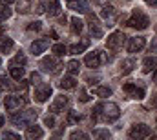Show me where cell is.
I'll return each instance as SVG.
<instances>
[{
  "label": "cell",
  "instance_id": "6da1fadb",
  "mask_svg": "<svg viewBox=\"0 0 157 140\" xmlns=\"http://www.w3.org/2000/svg\"><path fill=\"white\" fill-rule=\"evenodd\" d=\"M148 24H150V18H148L143 11H139V9H135V11L132 13L130 20H128V26H130V28H135V29H146Z\"/></svg>",
  "mask_w": 157,
  "mask_h": 140
},
{
  "label": "cell",
  "instance_id": "7a4b0ae2",
  "mask_svg": "<svg viewBox=\"0 0 157 140\" xmlns=\"http://www.w3.org/2000/svg\"><path fill=\"white\" fill-rule=\"evenodd\" d=\"M37 115H39V113H37L35 109H28V111H22L20 115H13V116H11V122H13L15 126H29V124L35 122Z\"/></svg>",
  "mask_w": 157,
  "mask_h": 140
},
{
  "label": "cell",
  "instance_id": "3957f363",
  "mask_svg": "<svg viewBox=\"0 0 157 140\" xmlns=\"http://www.w3.org/2000/svg\"><path fill=\"white\" fill-rule=\"evenodd\" d=\"M150 135H152V129H150L148 126H144V124L133 126V127L130 129V137H132V138H146V137H150Z\"/></svg>",
  "mask_w": 157,
  "mask_h": 140
},
{
  "label": "cell",
  "instance_id": "277c9868",
  "mask_svg": "<svg viewBox=\"0 0 157 140\" xmlns=\"http://www.w3.org/2000/svg\"><path fill=\"white\" fill-rule=\"evenodd\" d=\"M122 42H124V35H122L121 31H115V33H112V35L108 36L106 46H108V49L115 51V49H119V47L122 46Z\"/></svg>",
  "mask_w": 157,
  "mask_h": 140
},
{
  "label": "cell",
  "instance_id": "5b68a950",
  "mask_svg": "<svg viewBox=\"0 0 157 140\" xmlns=\"http://www.w3.org/2000/svg\"><path fill=\"white\" fill-rule=\"evenodd\" d=\"M104 111H102V115H104V118L106 120H117L119 116H121V111H119V105L113 104V102H110V104H104Z\"/></svg>",
  "mask_w": 157,
  "mask_h": 140
},
{
  "label": "cell",
  "instance_id": "8992f818",
  "mask_svg": "<svg viewBox=\"0 0 157 140\" xmlns=\"http://www.w3.org/2000/svg\"><path fill=\"white\" fill-rule=\"evenodd\" d=\"M42 68L48 71V73H59L60 71V62L55 58V57H46L44 60H42Z\"/></svg>",
  "mask_w": 157,
  "mask_h": 140
},
{
  "label": "cell",
  "instance_id": "52a82bcc",
  "mask_svg": "<svg viewBox=\"0 0 157 140\" xmlns=\"http://www.w3.org/2000/svg\"><path fill=\"white\" fill-rule=\"evenodd\" d=\"M102 60H104V58H102V53H101V51L88 53V55H86V58H84V62H86V66H88V68H99Z\"/></svg>",
  "mask_w": 157,
  "mask_h": 140
},
{
  "label": "cell",
  "instance_id": "ba28073f",
  "mask_svg": "<svg viewBox=\"0 0 157 140\" xmlns=\"http://www.w3.org/2000/svg\"><path fill=\"white\" fill-rule=\"evenodd\" d=\"M49 95H51V86H48V84H42V86L39 84V87L35 89V100L37 102H46Z\"/></svg>",
  "mask_w": 157,
  "mask_h": 140
},
{
  "label": "cell",
  "instance_id": "9c48e42d",
  "mask_svg": "<svg viewBox=\"0 0 157 140\" xmlns=\"http://www.w3.org/2000/svg\"><path fill=\"white\" fill-rule=\"evenodd\" d=\"M144 46H146V40H144L143 36H135V38H130L126 49H128L130 53H137V51H141Z\"/></svg>",
  "mask_w": 157,
  "mask_h": 140
},
{
  "label": "cell",
  "instance_id": "30bf717a",
  "mask_svg": "<svg viewBox=\"0 0 157 140\" xmlns=\"http://www.w3.org/2000/svg\"><path fill=\"white\" fill-rule=\"evenodd\" d=\"M24 105V100L20 97H7L6 98V109L7 111H15V109H20Z\"/></svg>",
  "mask_w": 157,
  "mask_h": 140
},
{
  "label": "cell",
  "instance_id": "8fae6325",
  "mask_svg": "<svg viewBox=\"0 0 157 140\" xmlns=\"http://www.w3.org/2000/svg\"><path fill=\"white\" fill-rule=\"evenodd\" d=\"M124 91L132 97V98H143L144 97V89L133 86V84H124Z\"/></svg>",
  "mask_w": 157,
  "mask_h": 140
},
{
  "label": "cell",
  "instance_id": "7c38bea8",
  "mask_svg": "<svg viewBox=\"0 0 157 140\" xmlns=\"http://www.w3.org/2000/svg\"><path fill=\"white\" fill-rule=\"evenodd\" d=\"M48 46H49V42H48L46 38L35 40V42L31 44V53H33V55H40V53H44V51L48 49Z\"/></svg>",
  "mask_w": 157,
  "mask_h": 140
},
{
  "label": "cell",
  "instance_id": "4fadbf2b",
  "mask_svg": "<svg viewBox=\"0 0 157 140\" xmlns=\"http://www.w3.org/2000/svg\"><path fill=\"white\" fill-rule=\"evenodd\" d=\"M66 104H68V97H57L55 102H53L51 107H49V111H53V113H60V111L66 107Z\"/></svg>",
  "mask_w": 157,
  "mask_h": 140
},
{
  "label": "cell",
  "instance_id": "5bb4252c",
  "mask_svg": "<svg viewBox=\"0 0 157 140\" xmlns=\"http://www.w3.org/2000/svg\"><path fill=\"white\" fill-rule=\"evenodd\" d=\"M90 29H91V35L95 36V38H101L102 36V29L99 28V20L93 15H90Z\"/></svg>",
  "mask_w": 157,
  "mask_h": 140
},
{
  "label": "cell",
  "instance_id": "9a60e30c",
  "mask_svg": "<svg viewBox=\"0 0 157 140\" xmlns=\"http://www.w3.org/2000/svg\"><path fill=\"white\" fill-rule=\"evenodd\" d=\"M46 11H48V15H51V17L59 15V13H60V2H59V0H48Z\"/></svg>",
  "mask_w": 157,
  "mask_h": 140
},
{
  "label": "cell",
  "instance_id": "2e32d148",
  "mask_svg": "<svg viewBox=\"0 0 157 140\" xmlns=\"http://www.w3.org/2000/svg\"><path fill=\"white\" fill-rule=\"evenodd\" d=\"M42 135H44V131L40 129L39 126H31V124L28 126V131H26V137H28L29 140H33V138H40Z\"/></svg>",
  "mask_w": 157,
  "mask_h": 140
},
{
  "label": "cell",
  "instance_id": "e0dca14e",
  "mask_svg": "<svg viewBox=\"0 0 157 140\" xmlns=\"http://www.w3.org/2000/svg\"><path fill=\"white\" fill-rule=\"evenodd\" d=\"M88 46H90V40H88V38H84V40H80V44H73V46L70 47V53H71V55L82 53V51H84Z\"/></svg>",
  "mask_w": 157,
  "mask_h": 140
},
{
  "label": "cell",
  "instance_id": "ac0fdd59",
  "mask_svg": "<svg viewBox=\"0 0 157 140\" xmlns=\"http://www.w3.org/2000/svg\"><path fill=\"white\" fill-rule=\"evenodd\" d=\"M70 9H73V11H78V13H88L90 6H88V2L77 0V2H71V4H70Z\"/></svg>",
  "mask_w": 157,
  "mask_h": 140
},
{
  "label": "cell",
  "instance_id": "d6986e66",
  "mask_svg": "<svg viewBox=\"0 0 157 140\" xmlns=\"http://www.w3.org/2000/svg\"><path fill=\"white\" fill-rule=\"evenodd\" d=\"M62 89H73L75 86H77V80L75 78H71V76H66V78H62L60 80V84H59Z\"/></svg>",
  "mask_w": 157,
  "mask_h": 140
},
{
  "label": "cell",
  "instance_id": "ffe728a7",
  "mask_svg": "<svg viewBox=\"0 0 157 140\" xmlns=\"http://www.w3.org/2000/svg\"><path fill=\"white\" fill-rule=\"evenodd\" d=\"M11 49H13V40L7 38V36L0 38V51H2V53H7V51H11Z\"/></svg>",
  "mask_w": 157,
  "mask_h": 140
},
{
  "label": "cell",
  "instance_id": "44dd1931",
  "mask_svg": "<svg viewBox=\"0 0 157 140\" xmlns=\"http://www.w3.org/2000/svg\"><path fill=\"white\" fill-rule=\"evenodd\" d=\"M9 73H11V76H13L15 80H20V78L24 76V68H18V66L11 64V68H9Z\"/></svg>",
  "mask_w": 157,
  "mask_h": 140
},
{
  "label": "cell",
  "instance_id": "7402d4cb",
  "mask_svg": "<svg viewBox=\"0 0 157 140\" xmlns=\"http://www.w3.org/2000/svg\"><path fill=\"white\" fill-rule=\"evenodd\" d=\"M155 68H157V57H148V58H144V73L155 69Z\"/></svg>",
  "mask_w": 157,
  "mask_h": 140
},
{
  "label": "cell",
  "instance_id": "603a6c76",
  "mask_svg": "<svg viewBox=\"0 0 157 140\" xmlns=\"http://www.w3.org/2000/svg\"><path fill=\"white\" fill-rule=\"evenodd\" d=\"M71 31L77 33V35L82 31V20H80L78 17H73V18H71Z\"/></svg>",
  "mask_w": 157,
  "mask_h": 140
},
{
  "label": "cell",
  "instance_id": "cb8c5ba5",
  "mask_svg": "<svg viewBox=\"0 0 157 140\" xmlns=\"http://www.w3.org/2000/svg\"><path fill=\"white\" fill-rule=\"evenodd\" d=\"M113 15H115V9L112 7V6H106V7H102V11H101V17L102 18H113Z\"/></svg>",
  "mask_w": 157,
  "mask_h": 140
},
{
  "label": "cell",
  "instance_id": "d4e9b609",
  "mask_svg": "<svg viewBox=\"0 0 157 140\" xmlns=\"http://www.w3.org/2000/svg\"><path fill=\"white\" fill-rule=\"evenodd\" d=\"M78 68H80V64H78L77 60H70V62H68V66H66L68 73H71V75H77V73H78Z\"/></svg>",
  "mask_w": 157,
  "mask_h": 140
},
{
  "label": "cell",
  "instance_id": "484cf974",
  "mask_svg": "<svg viewBox=\"0 0 157 140\" xmlns=\"http://www.w3.org/2000/svg\"><path fill=\"white\" fill-rule=\"evenodd\" d=\"M29 6H31V2H29V0H20V2H18V9H17V11H18V13H28V11H29Z\"/></svg>",
  "mask_w": 157,
  "mask_h": 140
},
{
  "label": "cell",
  "instance_id": "4316f807",
  "mask_svg": "<svg viewBox=\"0 0 157 140\" xmlns=\"http://www.w3.org/2000/svg\"><path fill=\"white\" fill-rule=\"evenodd\" d=\"M133 66H135V62L130 58V60H124V62H122V68H121V69H122V73L126 75V73H130V71L133 69Z\"/></svg>",
  "mask_w": 157,
  "mask_h": 140
},
{
  "label": "cell",
  "instance_id": "83f0119b",
  "mask_svg": "<svg viewBox=\"0 0 157 140\" xmlns=\"http://www.w3.org/2000/svg\"><path fill=\"white\" fill-rule=\"evenodd\" d=\"M11 17V9L7 6H0V20H6Z\"/></svg>",
  "mask_w": 157,
  "mask_h": 140
},
{
  "label": "cell",
  "instance_id": "f1b7e54d",
  "mask_svg": "<svg viewBox=\"0 0 157 140\" xmlns=\"http://www.w3.org/2000/svg\"><path fill=\"white\" fill-rule=\"evenodd\" d=\"M95 95H99V97H110L112 95V89L110 87H97L95 89Z\"/></svg>",
  "mask_w": 157,
  "mask_h": 140
},
{
  "label": "cell",
  "instance_id": "f546056e",
  "mask_svg": "<svg viewBox=\"0 0 157 140\" xmlns=\"http://www.w3.org/2000/svg\"><path fill=\"white\" fill-rule=\"evenodd\" d=\"M53 53H55V55H64V53H66V47H64L62 44H55V46H53Z\"/></svg>",
  "mask_w": 157,
  "mask_h": 140
},
{
  "label": "cell",
  "instance_id": "4dcf8cb0",
  "mask_svg": "<svg viewBox=\"0 0 157 140\" xmlns=\"http://www.w3.org/2000/svg\"><path fill=\"white\" fill-rule=\"evenodd\" d=\"M11 64H20V66H24V64H26V57H24L22 53H18V55L15 57V60H13Z\"/></svg>",
  "mask_w": 157,
  "mask_h": 140
},
{
  "label": "cell",
  "instance_id": "1f68e13d",
  "mask_svg": "<svg viewBox=\"0 0 157 140\" xmlns=\"http://www.w3.org/2000/svg\"><path fill=\"white\" fill-rule=\"evenodd\" d=\"M0 87H4V89H11V82H9V78L0 76Z\"/></svg>",
  "mask_w": 157,
  "mask_h": 140
},
{
  "label": "cell",
  "instance_id": "d6a6232c",
  "mask_svg": "<svg viewBox=\"0 0 157 140\" xmlns=\"http://www.w3.org/2000/svg\"><path fill=\"white\" fill-rule=\"evenodd\" d=\"M68 120H70V124H73V122L80 120V115H78V113H75V111H71V113H70V118H68Z\"/></svg>",
  "mask_w": 157,
  "mask_h": 140
},
{
  "label": "cell",
  "instance_id": "836d02e7",
  "mask_svg": "<svg viewBox=\"0 0 157 140\" xmlns=\"http://www.w3.org/2000/svg\"><path fill=\"white\" fill-rule=\"evenodd\" d=\"M31 84H35V86L40 84V75L39 73H33V75H31Z\"/></svg>",
  "mask_w": 157,
  "mask_h": 140
},
{
  "label": "cell",
  "instance_id": "e575fe53",
  "mask_svg": "<svg viewBox=\"0 0 157 140\" xmlns=\"http://www.w3.org/2000/svg\"><path fill=\"white\" fill-rule=\"evenodd\" d=\"M71 138L73 140H77V138H88V137H86V135H84V133H80V131H77V133H71Z\"/></svg>",
  "mask_w": 157,
  "mask_h": 140
},
{
  "label": "cell",
  "instance_id": "d590c367",
  "mask_svg": "<svg viewBox=\"0 0 157 140\" xmlns=\"http://www.w3.org/2000/svg\"><path fill=\"white\" fill-rule=\"evenodd\" d=\"M4 138H13V140H18L20 137H18V135H15V133H9V131H6V133H4Z\"/></svg>",
  "mask_w": 157,
  "mask_h": 140
},
{
  "label": "cell",
  "instance_id": "8d00e7d4",
  "mask_svg": "<svg viewBox=\"0 0 157 140\" xmlns=\"http://www.w3.org/2000/svg\"><path fill=\"white\" fill-rule=\"evenodd\" d=\"M93 135H95V137H102V138H108V137H110L108 131H95Z\"/></svg>",
  "mask_w": 157,
  "mask_h": 140
},
{
  "label": "cell",
  "instance_id": "74e56055",
  "mask_svg": "<svg viewBox=\"0 0 157 140\" xmlns=\"http://www.w3.org/2000/svg\"><path fill=\"white\" fill-rule=\"evenodd\" d=\"M78 98H80V102H88V100H90V97H88L86 91H80V97H78Z\"/></svg>",
  "mask_w": 157,
  "mask_h": 140
},
{
  "label": "cell",
  "instance_id": "f35d334b",
  "mask_svg": "<svg viewBox=\"0 0 157 140\" xmlns=\"http://www.w3.org/2000/svg\"><path fill=\"white\" fill-rule=\"evenodd\" d=\"M28 29H31V31H33V29H35V31L40 29V22H33V24H29V26H28Z\"/></svg>",
  "mask_w": 157,
  "mask_h": 140
},
{
  "label": "cell",
  "instance_id": "ab89813d",
  "mask_svg": "<svg viewBox=\"0 0 157 140\" xmlns=\"http://www.w3.org/2000/svg\"><path fill=\"white\" fill-rule=\"evenodd\" d=\"M44 122H46V126H49V127H51V126L55 124V118H53V116H46V120H44Z\"/></svg>",
  "mask_w": 157,
  "mask_h": 140
},
{
  "label": "cell",
  "instance_id": "60d3db41",
  "mask_svg": "<svg viewBox=\"0 0 157 140\" xmlns=\"http://www.w3.org/2000/svg\"><path fill=\"white\" fill-rule=\"evenodd\" d=\"M146 4H150V6H155L157 0H146Z\"/></svg>",
  "mask_w": 157,
  "mask_h": 140
},
{
  "label": "cell",
  "instance_id": "b9f144b4",
  "mask_svg": "<svg viewBox=\"0 0 157 140\" xmlns=\"http://www.w3.org/2000/svg\"><path fill=\"white\" fill-rule=\"evenodd\" d=\"M0 126H4V116L0 115Z\"/></svg>",
  "mask_w": 157,
  "mask_h": 140
},
{
  "label": "cell",
  "instance_id": "7bdbcfd3",
  "mask_svg": "<svg viewBox=\"0 0 157 140\" xmlns=\"http://www.w3.org/2000/svg\"><path fill=\"white\" fill-rule=\"evenodd\" d=\"M93 2H99V4H102V2H108V0H93Z\"/></svg>",
  "mask_w": 157,
  "mask_h": 140
},
{
  "label": "cell",
  "instance_id": "ee69618b",
  "mask_svg": "<svg viewBox=\"0 0 157 140\" xmlns=\"http://www.w3.org/2000/svg\"><path fill=\"white\" fill-rule=\"evenodd\" d=\"M154 82H157V71L154 73Z\"/></svg>",
  "mask_w": 157,
  "mask_h": 140
},
{
  "label": "cell",
  "instance_id": "f6af8a7d",
  "mask_svg": "<svg viewBox=\"0 0 157 140\" xmlns=\"http://www.w3.org/2000/svg\"><path fill=\"white\" fill-rule=\"evenodd\" d=\"M4 2H6V4H11V2H15V0H4Z\"/></svg>",
  "mask_w": 157,
  "mask_h": 140
},
{
  "label": "cell",
  "instance_id": "bcb514c9",
  "mask_svg": "<svg viewBox=\"0 0 157 140\" xmlns=\"http://www.w3.org/2000/svg\"><path fill=\"white\" fill-rule=\"evenodd\" d=\"M70 2H71V0H70Z\"/></svg>",
  "mask_w": 157,
  "mask_h": 140
},
{
  "label": "cell",
  "instance_id": "7dc6e473",
  "mask_svg": "<svg viewBox=\"0 0 157 140\" xmlns=\"http://www.w3.org/2000/svg\"><path fill=\"white\" fill-rule=\"evenodd\" d=\"M0 31H2V29H0Z\"/></svg>",
  "mask_w": 157,
  "mask_h": 140
}]
</instances>
